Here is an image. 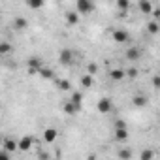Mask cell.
I'll return each instance as SVG.
<instances>
[{"mask_svg": "<svg viewBox=\"0 0 160 160\" xmlns=\"http://www.w3.org/2000/svg\"><path fill=\"white\" fill-rule=\"evenodd\" d=\"M94 10V4L91 2V0H77L75 2V12L81 15V13H91Z\"/></svg>", "mask_w": 160, "mask_h": 160, "instance_id": "obj_1", "label": "cell"}, {"mask_svg": "<svg viewBox=\"0 0 160 160\" xmlns=\"http://www.w3.org/2000/svg\"><path fill=\"white\" fill-rule=\"evenodd\" d=\"M113 40L122 45V43H126V42L130 40V34H128V30H124V28H115V30H113Z\"/></svg>", "mask_w": 160, "mask_h": 160, "instance_id": "obj_2", "label": "cell"}, {"mask_svg": "<svg viewBox=\"0 0 160 160\" xmlns=\"http://www.w3.org/2000/svg\"><path fill=\"white\" fill-rule=\"evenodd\" d=\"M96 108H98V111H100V113H109V111L113 109L111 98H108V96L100 98V100H98V104H96Z\"/></svg>", "mask_w": 160, "mask_h": 160, "instance_id": "obj_3", "label": "cell"}, {"mask_svg": "<svg viewBox=\"0 0 160 160\" xmlns=\"http://www.w3.org/2000/svg\"><path fill=\"white\" fill-rule=\"evenodd\" d=\"M58 60H60V64H64V66L72 64V60H73V51H72V49H62V51L58 53Z\"/></svg>", "mask_w": 160, "mask_h": 160, "instance_id": "obj_4", "label": "cell"}, {"mask_svg": "<svg viewBox=\"0 0 160 160\" xmlns=\"http://www.w3.org/2000/svg\"><path fill=\"white\" fill-rule=\"evenodd\" d=\"M15 149H19V141H15V139H12V138H6V139H4V147H2V151L13 152Z\"/></svg>", "mask_w": 160, "mask_h": 160, "instance_id": "obj_5", "label": "cell"}, {"mask_svg": "<svg viewBox=\"0 0 160 160\" xmlns=\"http://www.w3.org/2000/svg\"><path fill=\"white\" fill-rule=\"evenodd\" d=\"M138 6H139L141 13H145V15H151V13H152V10H154V8H152V4L149 2V0H139V4H138Z\"/></svg>", "mask_w": 160, "mask_h": 160, "instance_id": "obj_6", "label": "cell"}, {"mask_svg": "<svg viewBox=\"0 0 160 160\" xmlns=\"http://www.w3.org/2000/svg\"><path fill=\"white\" fill-rule=\"evenodd\" d=\"M32 147V138L30 136H23L19 139V151H28Z\"/></svg>", "mask_w": 160, "mask_h": 160, "instance_id": "obj_7", "label": "cell"}, {"mask_svg": "<svg viewBox=\"0 0 160 160\" xmlns=\"http://www.w3.org/2000/svg\"><path fill=\"white\" fill-rule=\"evenodd\" d=\"M141 57V49L139 47H130L128 51H126V58L128 60H138Z\"/></svg>", "mask_w": 160, "mask_h": 160, "instance_id": "obj_8", "label": "cell"}, {"mask_svg": "<svg viewBox=\"0 0 160 160\" xmlns=\"http://www.w3.org/2000/svg\"><path fill=\"white\" fill-rule=\"evenodd\" d=\"M57 136H58V132H57L55 128H47V130L43 132V139H45L47 143H53V141L57 139Z\"/></svg>", "mask_w": 160, "mask_h": 160, "instance_id": "obj_9", "label": "cell"}, {"mask_svg": "<svg viewBox=\"0 0 160 160\" xmlns=\"http://www.w3.org/2000/svg\"><path fill=\"white\" fill-rule=\"evenodd\" d=\"M132 104H134L136 108H145V106H147V96H143V94H136V96L132 98Z\"/></svg>", "mask_w": 160, "mask_h": 160, "instance_id": "obj_10", "label": "cell"}, {"mask_svg": "<svg viewBox=\"0 0 160 160\" xmlns=\"http://www.w3.org/2000/svg\"><path fill=\"white\" fill-rule=\"evenodd\" d=\"M111 79H113V81H121V79L126 75V70H122V68H115V70H111Z\"/></svg>", "mask_w": 160, "mask_h": 160, "instance_id": "obj_11", "label": "cell"}, {"mask_svg": "<svg viewBox=\"0 0 160 160\" xmlns=\"http://www.w3.org/2000/svg\"><path fill=\"white\" fill-rule=\"evenodd\" d=\"M79 109H81V108L75 106L73 102H66V104H64V113H68V115H75Z\"/></svg>", "mask_w": 160, "mask_h": 160, "instance_id": "obj_12", "label": "cell"}, {"mask_svg": "<svg viewBox=\"0 0 160 160\" xmlns=\"http://www.w3.org/2000/svg\"><path fill=\"white\" fill-rule=\"evenodd\" d=\"M66 21H68V25H77L79 23V13L77 12H66Z\"/></svg>", "mask_w": 160, "mask_h": 160, "instance_id": "obj_13", "label": "cell"}, {"mask_svg": "<svg viewBox=\"0 0 160 160\" xmlns=\"http://www.w3.org/2000/svg\"><path fill=\"white\" fill-rule=\"evenodd\" d=\"M128 6H130L128 0H117V8H119V12H121V17H124V13H126Z\"/></svg>", "mask_w": 160, "mask_h": 160, "instance_id": "obj_14", "label": "cell"}, {"mask_svg": "<svg viewBox=\"0 0 160 160\" xmlns=\"http://www.w3.org/2000/svg\"><path fill=\"white\" fill-rule=\"evenodd\" d=\"M27 19H23V17H17L15 21H13V27H15V30H25L27 28Z\"/></svg>", "mask_w": 160, "mask_h": 160, "instance_id": "obj_15", "label": "cell"}, {"mask_svg": "<svg viewBox=\"0 0 160 160\" xmlns=\"http://www.w3.org/2000/svg\"><path fill=\"white\" fill-rule=\"evenodd\" d=\"M115 139H117V141H126V139H128V130H126V128L115 130Z\"/></svg>", "mask_w": 160, "mask_h": 160, "instance_id": "obj_16", "label": "cell"}, {"mask_svg": "<svg viewBox=\"0 0 160 160\" xmlns=\"http://www.w3.org/2000/svg\"><path fill=\"white\" fill-rule=\"evenodd\" d=\"M139 158H141V160H152V158H154V151H152V149H143V151L139 152Z\"/></svg>", "mask_w": 160, "mask_h": 160, "instance_id": "obj_17", "label": "cell"}, {"mask_svg": "<svg viewBox=\"0 0 160 160\" xmlns=\"http://www.w3.org/2000/svg\"><path fill=\"white\" fill-rule=\"evenodd\" d=\"M81 85H83L85 89L92 87V85H94V77H92V75H83V77H81Z\"/></svg>", "mask_w": 160, "mask_h": 160, "instance_id": "obj_18", "label": "cell"}, {"mask_svg": "<svg viewBox=\"0 0 160 160\" xmlns=\"http://www.w3.org/2000/svg\"><path fill=\"white\" fill-rule=\"evenodd\" d=\"M147 30H149L151 34H158V32H160V25H158L156 21H149V25H147Z\"/></svg>", "mask_w": 160, "mask_h": 160, "instance_id": "obj_19", "label": "cell"}, {"mask_svg": "<svg viewBox=\"0 0 160 160\" xmlns=\"http://www.w3.org/2000/svg\"><path fill=\"white\" fill-rule=\"evenodd\" d=\"M70 102H73L75 106H79V108H81V104H83V94H81V92H73Z\"/></svg>", "mask_w": 160, "mask_h": 160, "instance_id": "obj_20", "label": "cell"}, {"mask_svg": "<svg viewBox=\"0 0 160 160\" xmlns=\"http://www.w3.org/2000/svg\"><path fill=\"white\" fill-rule=\"evenodd\" d=\"M40 75H42L43 79H53V77H55V73H53L51 68H42V70H40Z\"/></svg>", "mask_w": 160, "mask_h": 160, "instance_id": "obj_21", "label": "cell"}, {"mask_svg": "<svg viewBox=\"0 0 160 160\" xmlns=\"http://www.w3.org/2000/svg\"><path fill=\"white\" fill-rule=\"evenodd\" d=\"M117 154H119L121 160H130V158H132V151H130V149H121Z\"/></svg>", "mask_w": 160, "mask_h": 160, "instance_id": "obj_22", "label": "cell"}, {"mask_svg": "<svg viewBox=\"0 0 160 160\" xmlns=\"http://www.w3.org/2000/svg\"><path fill=\"white\" fill-rule=\"evenodd\" d=\"M57 87L60 91H70V81H66V79H57Z\"/></svg>", "mask_w": 160, "mask_h": 160, "instance_id": "obj_23", "label": "cell"}, {"mask_svg": "<svg viewBox=\"0 0 160 160\" xmlns=\"http://www.w3.org/2000/svg\"><path fill=\"white\" fill-rule=\"evenodd\" d=\"M27 6H28V8H32V10H38V8H42V6H43V2H42V0H28Z\"/></svg>", "mask_w": 160, "mask_h": 160, "instance_id": "obj_24", "label": "cell"}, {"mask_svg": "<svg viewBox=\"0 0 160 160\" xmlns=\"http://www.w3.org/2000/svg\"><path fill=\"white\" fill-rule=\"evenodd\" d=\"M10 49H12V47H10V43H8V42H2V43H0V53H2V55H6Z\"/></svg>", "mask_w": 160, "mask_h": 160, "instance_id": "obj_25", "label": "cell"}, {"mask_svg": "<svg viewBox=\"0 0 160 160\" xmlns=\"http://www.w3.org/2000/svg\"><path fill=\"white\" fill-rule=\"evenodd\" d=\"M126 75H128L130 79H136V77H138V70H136V68H128V70H126Z\"/></svg>", "mask_w": 160, "mask_h": 160, "instance_id": "obj_26", "label": "cell"}, {"mask_svg": "<svg viewBox=\"0 0 160 160\" xmlns=\"http://www.w3.org/2000/svg\"><path fill=\"white\" fill-rule=\"evenodd\" d=\"M122 128H126V122L124 121H115V130H122Z\"/></svg>", "mask_w": 160, "mask_h": 160, "instance_id": "obj_27", "label": "cell"}, {"mask_svg": "<svg viewBox=\"0 0 160 160\" xmlns=\"http://www.w3.org/2000/svg\"><path fill=\"white\" fill-rule=\"evenodd\" d=\"M98 72V66L96 64H89V75H94Z\"/></svg>", "mask_w": 160, "mask_h": 160, "instance_id": "obj_28", "label": "cell"}, {"mask_svg": "<svg viewBox=\"0 0 160 160\" xmlns=\"http://www.w3.org/2000/svg\"><path fill=\"white\" fill-rule=\"evenodd\" d=\"M0 160H10V152L8 151H0Z\"/></svg>", "mask_w": 160, "mask_h": 160, "instance_id": "obj_29", "label": "cell"}, {"mask_svg": "<svg viewBox=\"0 0 160 160\" xmlns=\"http://www.w3.org/2000/svg\"><path fill=\"white\" fill-rule=\"evenodd\" d=\"M152 85H154L156 89H160V75H154V77H152Z\"/></svg>", "mask_w": 160, "mask_h": 160, "instance_id": "obj_30", "label": "cell"}]
</instances>
